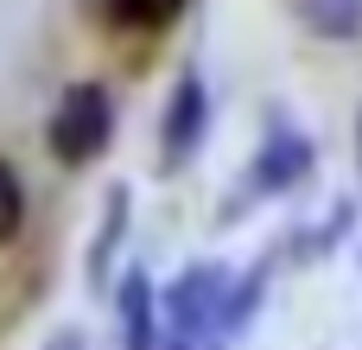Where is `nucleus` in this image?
I'll return each instance as SVG.
<instances>
[{"label":"nucleus","instance_id":"6","mask_svg":"<svg viewBox=\"0 0 362 350\" xmlns=\"http://www.w3.org/2000/svg\"><path fill=\"white\" fill-rule=\"evenodd\" d=\"M127 210H134V191L115 185V191L102 198V230H95V242H89V287H95V293H108V261H115V249H121V236H127Z\"/></svg>","mask_w":362,"mask_h":350},{"label":"nucleus","instance_id":"4","mask_svg":"<svg viewBox=\"0 0 362 350\" xmlns=\"http://www.w3.org/2000/svg\"><path fill=\"white\" fill-rule=\"evenodd\" d=\"M305 172H312V140H305V134H293V128H274V134L261 140V153H255V172H248V179H255V191H267V198H274V191H293Z\"/></svg>","mask_w":362,"mask_h":350},{"label":"nucleus","instance_id":"2","mask_svg":"<svg viewBox=\"0 0 362 350\" xmlns=\"http://www.w3.org/2000/svg\"><path fill=\"white\" fill-rule=\"evenodd\" d=\"M223 306H229V274L210 268V261H197V268H185V274L165 287L159 325H165L172 338H216V332H223Z\"/></svg>","mask_w":362,"mask_h":350},{"label":"nucleus","instance_id":"5","mask_svg":"<svg viewBox=\"0 0 362 350\" xmlns=\"http://www.w3.org/2000/svg\"><path fill=\"white\" fill-rule=\"evenodd\" d=\"M115 312H121V344L127 350H153L159 344V293H153V281H146L140 268L115 287Z\"/></svg>","mask_w":362,"mask_h":350},{"label":"nucleus","instance_id":"9","mask_svg":"<svg viewBox=\"0 0 362 350\" xmlns=\"http://www.w3.org/2000/svg\"><path fill=\"white\" fill-rule=\"evenodd\" d=\"M19 230H25V185H19L13 159H0V249L19 242Z\"/></svg>","mask_w":362,"mask_h":350},{"label":"nucleus","instance_id":"11","mask_svg":"<svg viewBox=\"0 0 362 350\" xmlns=\"http://www.w3.org/2000/svg\"><path fill=\"white\" fill-rule=\"evenodd\" d=\"M153 350H223L216 338H172V344H153Z\"/></svg>","mask_w":362,"mask_h":350},{"label":"nucleus","instance_id":"8","mask_svg":"<svg viewBox=\"0 0 362 350\" xmlns=\"http://www.w3.org/2000/svg\"><path fill=\"white\" fill-rule=\"evenodd\" d=\"M108 13L121 26H134V32H159V26H172L185 13V0H108Z\"/></svg>","mask_w":362,"mask_h":350},{"label":"nucleus","instance_id":"12","mask_svg":"<svg viewBox=\"0 0 362 350\" xmlns=\"http://www.w3.org/2000/svg\"><path fill=\"white\" fill-rule=\"evenodd\" d=\"M356 166H362V121H356Z\"/></svg>","mask_w":362,"mask_h":350},{"label":"nucleus","instance_id":"7","mask_svg":"<svg viewBox=\"0 0 362 350\" xmlns=\"http://www.w3.org/2000/svg\"><path fill=\"white\" fill-rule=\"evenodd\" d=\"M286 6L318 38H356L362 32V0H286Z\"/></svg>","mask_w":362,"mask_h":350},{"label":"nucleus","instance_id":"1","mask_svg":"<svg viewBox=\"0 0 362 350\" xmlns=\"http://www.w3.org/2000/svg\"><path fill=\"white\" fill-rule=\"evenodd\" d=\"M115 140V102L102 83H70L51 108V128H45V147L57 166H89L102 159Z\"/></svg>","mask_w":362,"mask_h":350},{"label":"nucleus","instance_id":"3","mask_svg":"<svg viewBox=\"0 0 362 350\" xmlns=\"http://www.w3.org/2000/svg\"><path fill=\"white\" fill-rule=\"evenodd\" d=\"M204 128H210V89L197 70H185L165 96V115H159V172H185L191 153L204 147Z\"/></svg>","mask_w":362,"mask_h":350},{"label":"nucleus","instance_id":"10","mask_svg":"<svg viewBox=\"0 0 362 350\" xmlns=\"http://www.w3.org/2000/svg\"><path fill=\"white\" fill-rule=\"evenodd\" d=\"M45 350H95V344H89V332H76V325H64V332H57V338H51Z\"/></svg>","mask_w":362,"mask_h":350}]
</instances>
